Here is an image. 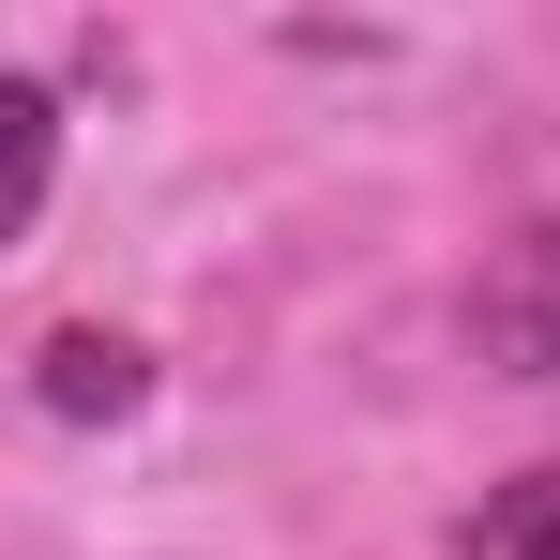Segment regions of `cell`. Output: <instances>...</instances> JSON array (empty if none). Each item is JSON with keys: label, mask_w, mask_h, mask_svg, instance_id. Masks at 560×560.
<instances>
[{"label": "cell", "mask_w": 560, "mask_h": 560, "mask_svg": "<svg viewBox=\"0 0 560 560\" xmlns=\"http://www.w3.org/2000/svg\"><path fill=\"white\" fill-rule=\"evenodd\" d=\"M469 364L485 378H560V228H500L469 258Z\"/></svg>", "instance_id": "cell-1"}, {"label": "cell", "mask_w": 560, "mask_h": 560, "mask_svg": "<svg viewBox=\"0 0 560 560\" xmlns=\"http://www.w3.org/2000/svg\"><path fill=\"white\" fill-rule=\"evenodd\" d=\"M31 394H46L61 424H137V409H152V349L106 334V318H61V334L31 349Z\"/></svg>", "instance_id": "cell-2"}, {"label": "cell", "mask_w": 560, "mask_h": 560, "mask_svg": "<svg viewBox=\"0 0 560 560\" xmlns=\"http://www.w3.org/2000/svg\"><path fill=\"white\" fill-rule=\"evenodd\" d=\"M46 197H61V92L46 77H0V258L46 228Z\"/></svg>", "instance_id": "cell-3"}, {"label": "cell", "mask_w": 560, "mask_h": 560, "mask_svg": "<svg viewBox=\"0 0 560 560\" xmlns=\"http://www.w3.org/2000/svg\"><path fill=\"white\" fill-rule=\"evenodd\" d=\"M455 560H560V469H515V485H485L469 500Z\"/></svg>", "instance_id": "cell-4"}]
</instances>
